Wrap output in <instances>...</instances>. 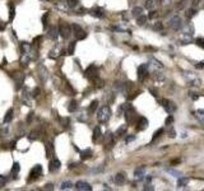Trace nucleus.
<instances>
[{
  "label": "nucleus",
  "mask_w": 204,
  "mask_h": 191,
  "mask_svg": "<svg viewBox=\"0 0 204 191\" xmlns=\"http://www.w3.org/2000/svg\"><path fill=\"white\" fill-rule=\"evenodd\" d=\"M5 184H7V177L0 174V189H3L5 186Z\"/></svg>",
  "instance_id": "79ce46f5"
},
{
  "label": "nucleus",
  "mask_w": 204,
  "mask_h": 191,
  "mask_svg": "<svg viewBox=\"0 0 204 191\" xmlns=\"http://www.w3.org/2000/svg\"><path fill=\"white\" fill-rule=\"evenodd\" d=\"M73 187V184L70 181H65V182H62L61 184V186H60V189L61 190H70Z\"/></svg>",
  "instance_id": "72a5a7b5"
},
{
  "label": "nucleus",
  "mask_w": 204,
  "mask_h": 191,
  "mask_svg": "<svg viewBox=\"0 0 204 191\" xmlns=\"http://www.w3.org/2000/svg\"><path fill=\"white\" fill-rule=\"evenodd\" d=\"M32 119H33V113L31 112V113L28 115V117H27V121H28V122H31V121H32Z\"/></svg>",
  "instance_id": "5fc2aeb1"
},
{
  "label": "nucleus",
  "mask_w": 204,
  "mask_h": 191,
  "mask_svg": "<svg viewBox=\"0 0 204 191\" xmlns=\"http://www.w3.org/2000/svg\"><path fill=\"white\" fill-rule=\"evenodd\" d=\"M148 66L151 68L152 70H162V69H163V65L158 61V60H156V59H151V61H149Z\"/></svg>",
  "instance_id": "ddd939ff"
},
{
  "label": "nucleus",
  "mask_w": 204,
  "mask_h": 191,
  "mask_svg": "<svg viewBox=\"0 0 204 191\" xmlns=\"http://www.w3.org/2000/svg\"><path fill=\"white\" fill-rule=\"evenodd\" d=\"M77 110H78V102L75 99L70 101V103L68 105V111L69 112H75Z\"/></svg>",
  "instance_id": "4be33fe9"
},
{
  "label": "nucleus",
  "mask_w": 204,
  "mask_h": 191,
  "mask_svg": "<svg viewBox=\"0 0 204 191\" xmlns=\"http://www.w3.org/2000/svg\"><path fill=\"white\" fill-rule=\"evenodd\" d=\"M191 98H193L194 101H197L198 98H199V96H198V93H191Z\"/></svg>",
  "instance_id": "6e6d98bb"
},
{
  "label": "nucleus",
  "mask_w": 204,
  "mask_h": 191,
  "mask_svg": "<svg viewBox=\"0 0 204 191\" xmlns=\"http://www.w3.org/2000/svg\"><path fill=\"white\" fill-rule=\"evenodd\" d=\"M42 174V166L41 164H37L31 170V172H29V177H28V181H35V180H37L39 177Z\"/></svg>",
  "instance_id": "39448f33"
},
{
  "label": "nucleus",
  "mask_w": 204,
  "mask_h": 191,
  "mask_svg": "<svg viewBox=\"0 0 204 191\" xmlns=\"http://www.w3.org/2000/svg\"><path fill=\"white\" fill-rule=\"evenodd\" d=\"M32 97H33V96L29 93L27 89H24L23 94H22V101H23V103L26 106H32Z\"/></svg>",
  "instance_id": "9b49d317"
},
{
  "label": "nucleus",
  "mask_w": 204,
  "mask_h": 191,
  "mask_svg": "<svg viewBox=\"0 0 204 191\" xmlns=\"http://www.w3.org/2000/svg\"><path fill=\"white\" fill-rule=\"evenodd\" d=\"M195 42H197L198 46H200L202 48H204V38L203 37H198L197 40H195Z\"/></svg>",
  "instance_id": "a19ab883"
},
{
  "label": "nucleus",
  "mask_w": 204,
  "mask_h": 191,
  "mask_svg": "<svg viewBox=\"0 0 204 191\" xmlns=\"http://www.w3.org/2000/svg\"><path fill=\"white\" fill-rule=\"evenodd\" d=\"M75 45H77V42H75V41H73V42L69 43V46H68V50H66V55H73V54H74Z\"/></svg>",
  "instance_id": "cd10ccee"
},
{
  "label": "nucleus",
  "mask_w": 204,
  "mask_h": 191,
  "mask_svg": "<svg viewBox=\"0 0 204 191\" xmlns=\"http://www.w3.org/2000/svg\"><path fill=\"white\" fill-rule=\"evenodd\" d=\"M75 189L80 190V191H91L92 186L86 181H78L77 184H75Z\"/></svg>",
  "instance_id": "9d476101"
},
{
  "label": "nucleus",
  "mask_w": 204,
  "mask_h": 191,
  "mask_svg": "<svg viewBox=\"0 0 204 191\" xmlns=\"http://www.w3.org/2000/svg\"><path fill=\"white\" fill-rule=\"evenodd\" d=\"M144 7H146L147 9H149V10L154 9V7H156V0H147Z\"/></svg>",
  "instance_id": "473e14b6"
},
{
  "label": "nucleus",
  "mask_w": 204,
  "mask_h": 191,
  "mask_svg": "<svg viewBox=\"0 0 204 191\" xmlns=\"http://www.w3.org/2000/svg\"><path fill=\"white\" fill-rule=\"evenodd\" d=\"M91 14L93 15V17L96 18H103V15H105V13H103L102 8H98V7H94L93 9L91 10Z\"/></svg>",
  "instance_id": "a211bd4d"
},
{
  "label": "nucleus",
  "mask_w": 204,
  "mask_h": 191,
  "mask_svg": "<svg viewBox=\"0 0 204 191\" xmlns=\"http://www.w3.org/2000/svg\"><path fill=\"white\" fill-rule=\"evenodd\" d=\"M60 166H61L60 160H59L58 158H55V159H52L50 162V167H49V170H50V172H55V171H58L59 168H60Z\"/></svg>",
  "instance_id": "dca6fc26"
},
{
  "label": "nucleus",
  "mask_w": 204,
  "mask_h": 191,
  "mask_svg": "<svg viewBox=\"0 0 204 191\" xmlns=\"http://www.w3.org/2000/svg\"><path fill=\"white\" fill-rule=\"evenodd\" d=\"M126 129H128V126H126V125H121V126L119 127L118 130H116L115 135H116V136H121V135H124V134L126 133Z\"/></svg>",
  "instance_id": "2f4dec72"
},
{
  "label": "nucleus",
  "mask_w": 204,
  "mask_h": 191,
  "mask_svg": "<svg viewBox=\"0 0 204 191\" xmlns=\"http://www.w3.org/2000/svg\"><path fill=\"white\" fill-rule=\"evenodd\" d=\"M148 17L151 18V19L156 18V17H157V13H156V12H151V13H149V15H148Z\"/></svg>",
  "instance_id": "8fccbe9b"
},
{
  "label": "nucleus",
  "mask_w": 204,
  "mask_h": 191,
  "mask_svg": "<svg viewBox=\"0 0 204 191\" xmlns=\"http://www.w3.org/2000/svg\"><path fill=\"white\" fill-rule=\"evenodd\" d=\"M45 189L46 190H54V186L51 184H47V185H45Z\"/></svg>",
  "instance_id": "864d4df0"
},
{
  "label": "nucleus",
  "mask_w": 204,
  "mask_h": 191,
  "mask_svg": "<svg viewBox=\"0 0 204 191\" xmlns=\"http://www.w3.org/2000/svg\"><path fill=\"white\" fill-rule=\"evenodd\" d=\"M183 26V22H181V18L180 17H173L170 19V27L173 28L175 31H179Z\"/></svg>",
  "instance_id": "0eeeda50"
},
{
  "label": "nucleus",
  "mask_w": 204,
  "mask_h": 191,
  "mask_svg": "<svg viewBox=\"0 0 204 191\" xmlns=\"http://www.w3.org/2000/svg\"><path fill=\"white\" fill-rule=\"evenodd\" d=\"M98 101L97 99H94V101H92L91 102V105H89V107H88V112L89 113H94L97 111V108H98Z\"/></svg>",
  "instance_id": "6ab92c4d"
},
{
  "label": "nucleus",
  "mask_w": 204,
  "mask_h": 191,
  "mask_svg": "<svg viewBox=\"0 0 204 191\" xmlns=\"http://www.w3.org/2000/svg\"><path fill=\"white\" fill-rule=\"evenodd\" d=\"M162 28V24L161 23H157L156 26H154V29H161Z\"/></svg>",
  "instance_id": "13d9d810"
},
{
  "label": "nucleus",
  "mask_w": 204,
  "mask_h": 191,
  "mask_svg": "<svg viewBox=\"0 0 204 191\" xmlns=\"http://www.w3.org/2000/svg\"><path fill=\"white\" fill-rule=\"evenodd\" d=\"M133 17H135V18H138L139 15H142L143 14V8H140V7H135L134 9H133Z\"/></svg>",
  "instance_id": "7c9ffc66"
},
{
  "label": "nucleus",
  "mask_w": 204,
  "mask_h": 191,
  "mask_svg": "<svg viewBox=\"0 0 204 191\" xmlns=\"http://www.w3.org/2000/svg\"><path fill=\"white\" fill-rule=\"evenodd\" d=\"M137 22H138V24L139 26H143V24H146V22H147V17H144V15H139V17L137 18Z\"/></svg>",
  "instance_id": "4c0bfd02"
},
{
  "label": "nucleus",
  "mask_w": 204,
  "mask_h": 191,
  "mask_svg": "<svg viewBox=\"0 0 204 191\" xmlns=\"http://www.w3.org/2000/svg\"><path fill=\"white\" fill-rule=\"evenodd\" d=\"M72 33L74 34V37L77 38V40H84V38L87 37V33L78 24H72Z\"/></svg>",
  "instance_id": "20e7f679"
},
{
  "label": "nucleus",
  "mask_w": 204,
  "mask_h": 191,
  "mask_svg": "<svg viewBox=\"0 0 204 191\" xmlns=\"http://www.w3.org/2000/svg\"><path fill=\"white\" fill-rule=\"evenodd\" d=\"M14 15H15L14 7H13V5H9V21H10V22L14 19Z\"/></svg>",
  "instance_id": "f704fd0d"
},
{
  "label": "nucleus",
  "mask_w": 204,
  "mask_h": 191,
  "mask_svg": "<svg viewBox=\"0 0 204 191\" xmlns=\"http://www.w3.org/2000/svg\"><path fill=\"white\" fill-rule=\"evenodd\" d=\"M103 171V167H97V168H93V170H91V173H98V172H102Z\"/></svg>",
  "instance_id": "a18cd8bd"
},
{
  "label": "nucleus",
  "mask_w": 204,
  "mask_h": 191,
  "mask_svg": "<svg viewBox=\"0 0 204 191\" xmlns=\"http://www.w3.org/2000/svg\"><path fill=\"white\" fill-rule=\"evenodd\" d=\"M28 139H29V140H36V139H39V133H37V131H32L31 134H29Z\"/></svg>",
  "instance_id": "ea45409f"
},
{
  "label": "nucleus",
  "mask_w": 204,
  "mask_h": 191,
  "mask_svg": "<svg viewBox=\"0 0 204 191\" xmlns=\"http://www.w3.org/2000/svg\"><path fill=\"white\" fill-rule=\"evenodd\" d=\"M24 79H26V75L23 74V73H18L17 75H15L14 80H15V88L17 89H21L22 86H23L24 83Z\"/></svg>",
  "instance_id": "f8f14e48"
},
{
  "label": "nucleus",
  "mask_w": 204,
  "mask_h": 191,
  "mask_svg": "<svg viewBox=\"0 0 204 191\" xmlns=\"http://www.w3.org/2000/svg\"><path fill=\"white\" fill-rule=\"evenodd\" d=\"M148 74V64H143L138 68V78L139 80H143Z\"/></svg>",
  "instance_id": "6e6552de"
},
{
  "label": "nucleus",
  "mask_w": 204,
  "mask_h": 191,
  "mask_svg": "<svg viewBox=\"0 0 204 191\" xmlns=\"http://www.w3.org/2000/svg\"><path fill=\"white\" fill-rule=\"evenodd\" d=\"M46 18H47V14H43V17H42V23H43V28H46Z\"/></svg>",
  "instance_id": "3c124183"
},
{
  "label": "nucleus",
  "mask_w": 204,
  "mask_h": 191,
  "mask_svg": "<svg viewBox=\"0 0 204 191\" xmlns=\"http://www.w3.org/2000/svg\"><path fill=\"white\" fill-rule=\"evenodd\" d=\"M183 33H184V34H187V36H191V34L194 33V28H193L191 24H187L186 27H184Z\"/></svg>",
  "instance_id": "c85d7f7f"
},
{
  "label": "nucleus",
  "mask_w": 204,
  "mask_h": 191,
  "mask_svg": "<svg viewBox=\"0 0 204 191\" xmlns=\"http://www.w3.org/2000/svg\"><path fill=\"white\" fill-rule=\"evenodd\" d=\"M115 182L118 185H122L125 182V174L124 173H118L115 176Z\"/></svg>",
  "instance_id": "bb28decb"
},
{
  "label": "nucleus",
  "mask_w": 204,
  "mask_h": 191,
  "mask_svg": "<svg viewBox=\"0 0 204 191\" xmlns=\"http://www.w3.org/2000/svg\"><path fill=\"white\" fill-rule=\"evenodd\" d=\"M19 170H21L19 163H18V162L13 163V167H12V174H13V178H15V177H17V174H18V172H19Z\"/></svg>",
  "instance_id": "a878e982"
},
{
  "label": "nucleus",
  "mask_w": 204,
  "mask_h": 191,
  "mask_svg": "<svg viewBox=\"0 0 204 191\" xmlns=\"http://www.w3.org/2000/svg\"><path fill=\"white\" fill-rule=\"evenodd\" d=\"M125 119H126V121L129 122V124H133L134 122V120L137 119V115H135V111L134 108H129L128 111H125Z\"/></svg>",
  "instance_id": "1a4fd4ad"
},
{
  "label": "nucleus",
  "mask_w": 204,
  "mask_h": 191,
  "mask_svg": "<svg viewBox=\"0 0 204 191\" xmlns=\"http://www.w3.org/2000/svg\"><path fill=\"white\" fill-rule=\"evenodd\" d=\"M39 93H40V89L36 88V89L33 91V94H32V96H33V97H36V96H39Z\"/></svg>",
  "instance_id": "4d7b16f0"
},
{
  "label": "nucleus",
  "mask_w": 204,
  "mask_h": 191,
  "mask_svg": "<svg viewBox=\"0 0 204 191\" xmlns=\"http://www.w3.org/2000/svg\"><path fill=\"white\" fill-rule=\"evenodd\" d=\"M137 125H138V130H144L147 129V126H148V120L146 119V117H139L137 121Z\"/></svg>",
  "instance_id": "f3484780"
},
{
  "label": "nucleus",
  "mask_w": 204,
  "mask_h": 191,
  "mask_svg": "<svg viewBox=\"0 0 204 191\" xmlns=\"http://www.w3.org/2000/svg\"><path fill=\"white\" fill-rule=\"evenodd\" d=\"M153 189H154V187L151 186V185H147V186L144 187V190H153Z\"/></svg>",
  "instance_id": "bf43d9fd"
},
{
  "label": "nucleus",
  "mask_w": 204,
  "mask_h": 191,
  "mask_svg": "<svg viewBox=\"0 0 204 191\" xmlns=\"http://www.w3.org/2000/svg\"><path fill=\"white\" fill-rule=\"evenodd\" d=\"M173 122V117L172 116H168L167 119H166V125H171Z\"/></svg>",
  "instance_id": "49530a36"
},
{
  "label": "nucleus",
  "mask_w": 204,
  "mask_h": 191,
  "mask_svg": "<svg viewBox=\"0 0 204 191\" xmlns=\"http://www.w3.org/2000/svg\"><path fill=\"white\" fill-rule=\"evenodd\" d=\"M59 34L62 37V38H69L70 34H72V26L65 22H61L60 26H59Z\"/></svg>",
  "instance_id": "7ed1b4c3"
},
{
  "label": "nucleus",
  "mask_w": 204,
  "mask_h": 191,
  "mask_svg": "<svg viewBox=\"0 0 204 191\" xmlns=\"http://www.w3.org/2000/svg\"><path fill=\"white\" fill-rule=\"evenodd\" d=\"M187 184H189V178H187V177H180L179 181H177V186L179 187H184V186H186Z\"/></svg>",
  "instance_id": "c756f323"
},
{
  "label": "nucleus",
  "mask_w": 204,
  "mask_h": 191,
  "mask_svg": "<svg viewBox=\"0 0 204 191\" xmlns=\"http://www.w3.org/2000/svg\"><path fill=\"white\" fill-rule=\"evenodd\" d=\"M194 14H195V10H193V9L187 10V18H191Z\"/></svg>",
  "instance_id": "09e8293b"
},
{
  "label": "nucleus",
  "mask_w": 204,
  "mask_h": 191,
  "mask_svg": "<svg viewBox=\"0 0 204 191\" xmlns=\"http://www.w3.org/2000/svg\"><path fill=\"white\" fill-rule=\"evenodd\" d=\"M197 66H198V68H204V62H199Z\"/></svg>",
  "instance_id": "052dcab7"
},
{
  "label": "nucleus",
  "mask_w": 204,
  "mask_h": 191,
  "mask_svg": "<svg viewBox=\"0 0 204 191\" xmlns=\"http://www.w3.org/2000/svg\"><path fill=\"white\" fill-rule=\"evenodd\" d=\"M199 3H200V0H194V4H195V5L199 4Z\"/></svg>",
  "instance_id": "680f3d73"
},
{
  "label": "nucleus",
  "mask_w": 204,
  "mask_h": 191,
  "mask_svg": "<svg viewBox=\"0 0 204 191\" xmlns=\"http://www.w3.org/2000/svg\"><path fill=\"white\" fill-rule=\"evenodd\" d=\"M41 38H42V37H36V38H35V40H33V42H32V43H33V45H37V43H39L40 42V41H41Z\"/></svg>",
  "instance_id": "603ef678"
},
{
  "label": "nucleus",
  "mask_w": 204,
  "mask_h": 191,
  "mask_svg": "<svg viewBox=\"0 0 204 191\" xmlns=\"http://www.w3.org/2000/svg\"><path fill=\"white\" fill-rule=\"evenodd\" d=\"M47 36H49V38H50V40H52V41L58 40V36H59V28H58V27H51V28L49 29Z\"/></svg>",
  "instance_id": "4468645a"
},
{
  "label": "nucleus",
  "mask_w": 204,
  "mask_h": 191,
  "mask_svg": "<svg viewBox=\"0 0 204 191\" xmlns=\"http://www.w3.org/2000/svg\"><path fill=\"white\" fill-rule=\"evenodd\" d=\"M101 139H102L101 127L97 126V127H94V130H93V136H92V140H93V143H97V141L101 140Z\"/></svg>",
  "instance_id": "2eb2a0df"
},
{
  "label": "nucleus",
  "mask_w": 204,
  "mask_h": 191,
  "mask_svg": "<svg viewBox=\"0 0 204 191\" xmlns=\"http://www.w3.org/2000/svg\"><path fill=\"white\" fill-rule=\"evenodd\" d=\"M21 50H22V54H28L32 51V47L29 43L27 42H21Z\"/></svg>",
  "instance_id": "aec40b11"
},
{
  "label": "nucleus",
  "mask_w": 204,
  "mask_h": 191,
  "mask_svg": "<svg viewBox=\"0 0 204 191\" xmlns=\"http://www.w3.org/2000/svg\"><path fill=\"white\" fill-rule=\"evenodd\" d=\"M84 76L92 82L96 80V79L98 78V68H97L96 65H89V66L84 70Z\"/></svg>",
  "instance_id": "f03ea898"
},
{
  "label": "nucleus",
  "mask_w": 204,
  "mask_h": 191,
  "mask_svg": "<svg viewBox=\"0 0 204 191\" xmlns=\"http://www.w3.org/2000/svg\"><path fill=\"white\" fill-rule=\"evenodd\" d=\"M66 5L69 8H72V9H74L78 5V0H66Z\"/></svg>",
  "instance_id": "c9c22d12"
},
{
  "label": "nucleus",
  "mask_w": 204,
  "mask_h": 191,
  "mask_svg": "<svg viewBox=\"0 0 204 191\" xmlns=\"http://www.w3.org/2000/svg\"><path fill=\"white\" fill-rule=\"evenodd\" d=\"M163 133V129H159V130H157L156 133H154V135H153V141L156 140L157 138H159V136H161V134Z\"/></svg>",
  "instance_id": "37998d69"
},
{
  "label": "nucleus",
  "mask_w": 204,
  "mask_h": 191,
  "mask_svg": "<svg viewBox=\"0 0 204 191\" xmlns=\"http://www.w3.org/2000/svg\"><path fill=\"white\" fill-rule=\"evenodd\" d=\"M144 172H146V168L144 167H139V168H137V170L134 171V176H135V178H143L144 177Z\"/></svg>",
  "instance_id": "b1692460"
},
{
  "label": "nucleus",
  "mask_w": 204,
  "mask_h": 191,
  "mask_svg": "<svg viewBox=\"0 0 204 191\" xmlns=\"http://www.w3.org/2000/svg\"><path fill=\"white\" fill-rule=\"evenodd\" d=\"M133 140H135V136L130 135V136H128V138L125 139V143H130V141H133Z\"/></svg>",
  "instance_id": "de8ad7c7"
},
{
  "label": "nucleus",
  "mask_w": 204,
  "mask_h": 191,
  "mask_svg": "<svg viewBox=\"0 0 204 191\" xmlns=\"http://www.w3.org/2000/svg\"><path fill=\"white\" fill-rule=\"evenodd\" d=\"M162 106L166 112H168V113H172L173 111L176 110V105L170 99H162Z\"/></svg>",
  "instance_id": "423d86ee"
},
{
  "label": "nucleus",
  "mask_w": 204,
  "mask_h": 191,
  "mask_svg": "<svg viewBox=\"0 0 204 191\" xmlns=\"http://www.w3.org/2000/svg\"><path fill=\"white\" fill-rule=\"evenodd\" d=\"M198 112H199V113H202L203 116H204V110H199V111H198Z\"/></svg>",
  "instance_id": "e2e57ef3"
},
{
  "label": "nucleus",
  "mask_w": 204,
  "mask_h": 191,
  "mask_svg": "<svg viewBox=\"0 0 204 191\" xmlns=\"http://www.w3.org/2000/svg\"><path fill=\"white\" fill-rule=\"evenodd\" d=\"M133 106L130 105V103H124V105H121V107H120V111H122V112H125V111H128L129 108H132Z\"/></svg>",
  "instance_id": "58836bf2"
},
{
  "label": "nucleus",
  "mask_w": 204,
  "mask_h": 191,
  "mask_svg": "<svg viewBox=\"0 0 204 191\" xmlns=\"http://www.w3.org/2000/svg\"><path fill=\"white\" fill-rule=\"evenodd\" d=\"M13 113H14V110H13V108H9V110L7 111V113H5V116H4L5 124H8V122H10L13 120Z\"/></svg>",
  "instance_id": "412c9836"
},
{
  "label": "nucleus",
  "mask_w": 204,
  "mask_h": 191,
  "mask_svg": "<svg viewBox=\"0 0 204 191\" xmlns=\"http://www.w3.org/2000/svg\"><path fill=\"white\" fill-rule=\"evenodd\" d=\"M110 117H111V108L108 106H102L98 110V112H97V120L100 122H102V124H105V122H107L110 120Z\"/></svg>",
  "instance_id": "f257e3e1"
},
{
  "label": "nucleus",
  "mask_w": 204,
  "mask_h": 191,
  "mask_svg": "<svg viewBox=\"0 0 204 191\" xmlns=\"http://www.w3.org/2000/svg\"><path fill=\"white\" fill-rule=\"evenodd\" d=\"M54 154V145L51 143L46 144V157L47 158H51Z\"/></svg>",
  "instance_id": "393cba45"
},
{
  "label": "nucleus",
  "mask_w": 204,
  "mask_h": 191,
  "mask_svg": "<svg viewBox=\"0 0 204 191\" xmlns=\"http://www.w3.org/2000/svg\"><path fill=\"white\" fill-rule=\"evenodd\" d=\"M91 157H92V151H91V149H84V151L80 152V158L83 160L89 159Z\"/></svg>",
  "instance_id": "5701e85b"
},
{
  "label": "nucleus",
  "mask_w": 204,
  "mask_h": 191,
  "mask_svg": "<svg viewBox=\"0 0 204 191\" xmlns=\"http://www.w3.org/2000/svg\"><path fill=\"white\" fill-rule=\"evenodd\" d=\"M168 173H171V174H175V176H181V173L179 171H176V170H167Z\"/></svg>",
  "instance_id": "c03bdc74"
},
{
  "label": "nucleus",
  "mask_w": 204,
  "mask_h": 191,
  "mask_svg": "<svg viewBox=\"0 0 204 191\" xmlns=\"http://www.w3.org/2000/svg\"><path fill=\"white\" fill-rule=\"evenodd\" d=\"M60 122H61V125L64 127H68L69 126L70 120H69V117H60Z\"/></svg>",
  "instance_id": "e433bc0d"
}]
</instances>
